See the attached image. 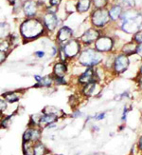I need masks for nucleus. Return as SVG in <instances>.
I'll return each instance as SVG.
<instances>
[{"instance_id":"1","label":"nucleus","mask_w":142,"mask_h":155,"mask_svg":"<svg viewBox=\"0 0 142 155\" xmlns=\"http://www.w3.org/2000/svg\"><path fill=\"white\" fill-rule=\"evenodd\" d=\"M45 25L36 18H30L20 26V33L25 40H33L43 35Z\"/></svg>"},{"instance_id":"2","label":"nucleus","mask_w":142,"mask_h":155,"mask_svg":"<svg viewBox=\"0 0 142 155\" xmlns=\"http://www.w3.org/2000/svg\"><path fill=\"white\" fill-rule=\"evenodd\" d=\"M103 60V54L101 52L98 51L96 49H85L80 51V53L78 55V63L88 68V67H95L100 64Z\"/></svg>"},{"instance_id":"3","label":"nucleus","mask_w":142,"mask_h":155,"mask_svg":"<svg viewBox=\"0 0 142 155\" xmlns=\"http://www.w3.org/2000/svg\"><path fill=\"white\" fill-rule=\"evenodd\" d=\"M92 24L97 28H103L108 22L110 21L109 11L103 9H97L94 11L91 15Z\"/></svg>"},{"instance_id":"4","label":"nucleus","mask_w":142,"mask_h":155,"mask_svg":"<svg viewBox=\"0 0 142 155\" xmlns=\"http://www.w3.org/2000/svg\"><path fill=\"white\" fill-rule=\"evenodd\" d=\"M142 25V15H137L130 19H126L122 21V25H121V29L127 33H131V35H136L137 31H139V29Z\"/></svg>"},{"instance_id":"5","label":"nucleus","mask_w":142,"mask_h":155,"mask_svg":"<svg viewBox=\"0 0 142 155\" xmlns=\"http://www.w3.org/2000/svg\"><path fill=\"white\" fill-rule=\"evenodd\" d=\"M61 49L65 51L68 60L77 57L80 53V51H80V43L76 39L69 40L68 42H66L65 44L61 46Z\"/></svg>"},{"instance_id":"6","label":"nucleus","mask_w":142,"mask_h":155,"mask_svg":"<svg viewBox=\"0 0 142 155\" xmlns=\"http://www.w3.org/2000/svg\"><path fill=\"white\" fill-rule=\"evenodd\" d=\"M130 66V59L128 55H125L123 53L118 54L115 57L113 71L116 74H122L124 73Z\"/></svg>"},{"instance_id":"7","label":"nucleus","mask_w":142,"mask_h":155,"mask_svg":"<svg viewBox=\"0 0 142 155\" xmlns=\"http://www.w3.org/2000/svg\"><path fill=\"white\" fill-rule=\"evenodd\" d=\"M114 41L109 36H100L95 42V49L101 53L110 52L113 50Z\"/></svg>"},{"instance_id":"8","label":"nucleus","mask_w":142,"mask_h":155,"mask_svg":"<svg viewBox=\"0 0 142 155\" xmlns=\"http://www.w3.org/2000/svg\"><path fill=\"white\" fill-rule=\"evenodd\" d=\"M95 80L99 81L96 76V71H95L94 67H88V68H86V70L82 74H80L78 76V83L83 86L88 84L90 82H93Z\"/></svg>"},{"instance_id":"9","label":"nucleus","mask_w":142,"mask_h":155,"mask_svg":"<svg viewBox=\"0 0 142 155\" xmlns=\"http://www.w3.org/2000/svg\"><path fill=\"white\" fill-rule=\"evenodd\" d=\"M99 37H100L99 32L97 30L89 29L80 36V41L86 46H89L91 44H95V42H96Z\"/></svg>"},{"instance_id":"10","label":"nucleus","mask_w":142,"mask_h":155,"mask_svg":"<svg viewBox=\"0 0 142 155\" xmlns=\"http://www.w3.org/2000/svg\"><path fill=\"white\" fill-rule=\"evenodd\" d=\"M43 23L47 30L53 31L58 25V18L54 12H47L43 17Z\"/></svg>"},{"instance_id":"11","label":"nucleus","mask_w":142,"mask_h":155,"mask_svg":"<svg viewBox=\"0 0 142 155\" xmlns=\"http://www.w3.org/2000/svg\"><path fill=\"white\" fill-rule=\"evenodd\" d=\"M72 35H73V31L70 28L66 26L62 27L59 31H58V35H57V40L59 44H61V46L65 44L66 42H68L69 40L72 39Z\"/></svg>"},{"instance_id":"12","label":"nucleus","mask_w":142,"mask_h":155,"mask_svg":"<svg viewBox=\"0 0 142 155\" xmlns=\"http://www.w3.org/2000/svg\"><path fill=\"white\" fill-rule=\"evenodd\" d=\"M23 10L25 15L28 17H33L38 11V5L37 2L34 0H28L23 5Z\"/></svg>"},{"instance_id":"13","label":"nucleus","mask_w":142,"mask_h":155,"mask_svg":"<svg viewBox=\"0 0 142 155\" xmlns=\"http://www.w3.org/2000/svg\"><path fill=\"white\" fill-rule=\"evenodd\" d=\"M67 73L66 62L59 61L53 66V76L54 77H65Z\"/></svg>"},{"instance_id":"14","label":"nucleus","mask_w":142,"mask_h":155,"mask_svg":"<svg viewBox=\"0 0 142 155\" xmlns=\"http://www.w3.org/2000/svg\"><path fill=\"white\" fill-rule=\"evenodd\" d=\"M58 116L54 115V114H49V113H43L41 115V118H40L39 121V127H46L47 126H49L50 124L55 123L58 120Z\"/></svg>"},{"instance_id":"15","label":"nucleus","mask_w":142,"mask_h":155,"mask_svg":"<svg viewBox=\"0 0 142 155\" xmlns=\"http://www.w3.org/2000/svg\"><path fill=\"white\" fill-rule=\"evenodd\" d=\"M137 47H138V44L137 42H134V41L126 43V44L123 45L122 49H121V52H122L123 54H125V55H128V56L134 54V53H137Z\"/></svg>"},{"instance_id":"16","label":"nucleus","mask_w":142,"mask_h":155,"mask_svg":"<svg viewBox=\"0 0 142 155\" xmlns=\"http://www.w3.org/2000/svg\"><path fill=\"white\" fill-rule=\"evenodd\" d=\"M98 82H99V81L95 80V81H93V82H90L88 84L84 85V87H83V94H84V95L87 96V97L94 95L95 91H96L97 86H98Z\"/></svg>"},{"instance_id":"17","label":"nucleus","mask_w":142,"mask_h":155,"mask_svg":"<svg viewBox=\"0 0 142 155\" xmlns=\"http://www.w3.org/2000/svg\"><path fill=\"white\" fill-rule=\"evenodd\" d=\"M122 7L120 5H115L112 8L109 10V15H110V19L113 20V21H117L118 18L121 17V15H122Z\"/></svg>"},{"instance_id":"18","label":"nucleus","mask_w":142,"mask_h":155,"mask_svg":"<svg viewBox=\"0 0 142 155\" xmlns=\"http://www.w3.org/2000/svg\"><path fill=\"white\" fill-rule=\"evenodd\" d=\"M92 3V0H78L77 2V11L80 13L85 12L90 9V6Z\"/></svg>"},{"instance_id":"19","label":"nucleus","mask_w":142,"mask_h":155,"mask_svg":"<svg viewBox=\"0 0 142 155\" xmlns=\"http://www.w3.org/2000/svg\"><path fill=\"white\" fill-rule=\"evenodd\" d=\"M3 98L7 101L8 103H15L20 99V95L15 92V91H10V92H6L3 94Z\"/></svg>"},{"instance_id":"20","label":"nucleus","mask_w":142,"mask_h":155,"mask_svg":"<svg viewBox=\"0 0 142 155\" xmlns=\"http://www.w3.org/2000/svg\"><path fill=\"white\" fill-rule=\"evenodd\" d=\"M42 113H49V114H54V115H57L58 117H61L64 115L63 110H59L56 107H51V106H47L43 110Z\"/></svg>"},{"instance_id":"21","label":"nucleus","mask_w":142,"mask_h":155,"mask_svg":"<svg viewBox=\"0 0 142 155\" xmlns=\"http://www.w3.org/2000/svg\"><path fill=\"white\" fill-rule=\"evenodd\" d=\"M53 83H54V77H52L51 75H46L43 77L42 81L40 83H36L34 87H50Z\"/></svg>"},{"instance_id":"22","label":"nucleus","mask_w":142,"mask_h":155,"mask_svg":"<svg viewBox=\"0 0 142 155\" xmlns=\"http://www.w3.org/2000/svg\"><path fill=\"white\" fill-rule=\"evenodd\" d=\"M23 153L24 155H34V144L23 143Z\"/></svg>"},{"instance_id":"23","label":"nucleus","mask_w":142,"mask_h":155,"mask_svg":"<svg viewBox=\"0 0 142 155\" xmlns=\"http://www.w3.org/2000/svg\"><path fill=\"white\" fill-rule=\"evenodd\" d=\"M46 152V147L41 142H37L34 144V155H45Z\"/></svg>"},{"instance_id":"24","label":"nucleus","mask_w":142,"mask_h":155,"mask_svg":"<svg viewBox=\"0 0 142 155\" xmlns=\"http://www.w3.org/2000/svg\"><path fill=\"white\" fill-rule=\"evenodd\" d=\"M31 139H32V129L30 127L24 132L22 140H23V143H32Z\"/></svg>"},{"instance_id":"25","label":"nucleus","mask_w":142,"mask_h":155,"mask_svg":"<svg viewBox=\"0 0 142 155\" xmlns=\"http://www.w3.org/2000/svg\"><path fill=\"white\" fill-rule=\"evenodd\" d=\"M118 5L122 7V9L130 10L134 7V0H120Z\"/></svg>"},{"instance_id":"26","label":"nucleus","mask_w":142,"mask_h":155,"mask_svg":"<svg viewBox=\"0 0 142 155\" xmlns=\"http://www.w3.org/2000/svg\"><path fill=\"white\" fill-rule=\"evenodd\" d=\"M108 0H92L93 5L96 7L97 9H103L107 5Z\"/></svg>"},{"instance_id":"27","label":"nucleus","mask_w":142,"mask_h":155,"mask_svg":"<svg viewBox=\"0 0 142 155\" xmlns=\"http://www.w3.org/2000/svg\"><path fill=\"white\" fill-rule=\"evenodd\" d=\"M11 123V115L8 116V117H5L3 120H2V122H1V126L2 127H5V129H7V127H9Z\"/></svg>"},{"instance_id":"28","label":"nucleus","mask_w":142,"mask_h":155,"mask_svg":"<svg viewBox=\"0 0 142 155\" xmlns=\"http://www.w3.org/2000/svg\"><path fill=\"white\" fill-rule=\"evenodd\" d=\"M54 84L60 86V85H66L67 82L65 81V77H54Z\"/></svg>"},{"instance_id":"29","label":"nucleus","mask_w":142,"mask_h":155,"mask_svg":"<svg viewBox=\"0 0 142 155\" xmlns=\"http://www.w3.org/2000/svg\"><path fill=\"white\" fill-rule=\"evenodd\" d=\"M134 41L137 42V44H141L142 43V31H137L134 36Z\"/></svg>"},{"instance_id":"30","label":"nucleus","mask_w":142,"mask_h":155,"mask_svg":"<svg viewBox=\"0 0 142 155\" xmlns=\"http://www.w3.org/2000/svg\"><path fill=\"white\" fill-rule=\"evenodd\" d=\"M8 102H7V101L5 100V99H1L0 100V105H1V107H0V109H1V112L3 113L5 110H6V109H7V106H8V104H7Z\"/></svg>"},{"instance_id":"31","label":"nucleus","mask_w":142,"mask_h":155,"mask_svg":"<svg viewBox=\"0 0 142 155\" xmlns=\"http://www.w3.org/2000/svg\"><path fill=\"white\" fill-rule=\"evenodd\" d=\"M7 59V51H0V62L3 64V62Z\"/></svg>"},{"instance_id":"32","label":"nucleus","mask_w":142,"mask_h":155,"mask_svg":"<svg viewBox=\"0 0 142 155\" xmlns=\"http://www.w3.org/2000/svg\"><path fill=\"white\" fill-rule=\"evenodd\" d=\"M10 42L8 41H2L1 42V51H7V50H8V48L10 47Z\"/></svg>"},{"instance_id":"33","label":"nucleus","mask_w":142,"mask_h":155,"mask_svg":"<svg viewBox=\"0 0 142 155\" xmlns=\"http://www.w3.org/2000/svg\"><path fill=\"white\" fill-rule=\"evenodd\" d=\"M62 2V0H49V3L51 7H57Z\"/></svg>"},{"instance_id":"34","label":"nucleus","mask_w":142,"mask_h":155,"mask_svg":"<svg viewBox=\"0 0 142 155\" xmlns=\"http://www.w3.org/2000/svg\"><path fill=\"white\" fill-rule=\"evenodd\" d=\"M34 55L37 58H43L45 56V51H37L34 52Z\"/></svg>"},{"instance_id":"35","label":"nucleus","mask_w":142,"mask_h":155,"mask_svg":"<svg viewBox=\"0 0 142 155\" xmlns=\"http://www.w3.org/2000/svg\"><path fill=\"white\" fill-rule=\"evenodd\" d=\"M104 117H105V112H101V113H99V114H97L96 116H94L95 120H97V121L103 120Z\"/></svg>"},{"instance_id":"36","label":"nucleus","mask_w":142,"mask_h":155,"mask_svg":"<svg viewBox=\"0 0 142 155\" xmlns=\"http://www.w3.org/2000/svg\"><path fill=\"white\" fill-rule=\"evenodd\" d=\"M137 53L138 54V56H140V58L142 59V43L138 44L137 50Z\"/></svg>"},{"instance_id":"37","label":"nucleus","mask_w":142,"mask_h":155,"mask_svg":"<svg viewBox=\"0 0 142 155\" xmlns=\"http://www.w3.org/2000/svg\"><path fill=\"white\" fill-rule=\"evenodd\" d=\"M128 111H129V110L127 109V107H124V110H123V114H122V121H125L126 120V116H127V113H128Z\"/></svg>"},{"instance_id":"38","label":"nucleus","mask_w":142,"mask_h":155,"mask_svg":"<svg viewBox=\"0 0 142 155\" xmlns=\"http://www.w3.org/2000/svg\"><path fill=\"white\" fill-rule=\"evenodd\" d=\"M137 147L138 150L142 151V136L138 139V143H137Z\"/></svg>"},{"instance_id":"39","label":"nucleus","mask_w":142,"mask_h":155,"mask_svg":"<svg viewBox=\"0 0 142 155\" xmlns=\"http://www.w3.org/2000/svg\"><path fill=\"white\" fill-rule=\"evenodd\" d=\"M72 116H73L74 118L79 117V116H82V112L79 111V110H77V111H75V112H74V113L72 114Z\"/></svg>"},{"instance_id":"40","label":"nucleus","mask_w":142,"mask_h":155,"mask_svg":"<svg viewBox=\"0 0 142 155\" xmlns=\"http://www.w3.org/2000/svg\"><path fill=\"white\" fill-rule=\"evenodd\" d=\"M139 75L142 76V64L140 65V68H139Z\"/></svg>"},{"instance_id":"41","label":"nucleus","mask_w":142,"mask_h":155,"mask_svg":"<svg viewBox=\"0 0 142 155\" xmlns=\"http://www.w3.org/2000/svg\"><path fill=\"white\" fill-rule=\"evenodd\" d=\"M8 1L11 3V4H13V3H14L15 2V0H8Z\"/></svg>"},{"instance_id":"42","label":"nucleus","mask_w":142,"mask_h":155,"mask_svg":"<svg viewBox=\"0 0 142 155\" xmlns=\"http://www.w3.org/2000/svg\"><path fill=\"white\" fill-rule=\"evenodd\" d=\"M45 155H53V154H52V153H51V152H47V151H46V154H45Z\"/></svg>"}]
</instances>
